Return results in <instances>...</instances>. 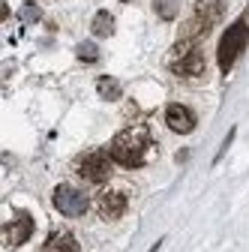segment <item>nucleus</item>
<instances>
[{
	"mask_svg": "<svg viewBox=\"0 0 249 252\" xmlns=\"http://www.w3.org/2000/svg\"><path fill=\"white\" fill-rule=\"evenodd\" d=\"M150 132L144 129V126H129V129H123L111 138L108 144V153L111 159L123 168H141L147 162V153H150Z\"/></svg>",
	"mask_w": 249,
	"mask_h": 252,
	"instance_id": "f257e3e1",
	"label": "nucleus"
},
{
	"mask_svg": "<svg viewBox=\"0 0 249 252\" xmlns=\"http://www.w3.org/2000/svg\"><path fill=\"white\" fill-rule=\"evenodd\" d=\"M246 42H249V24H246V18H237V21L225 30V33H222L219 48H216V63H219L222 72H228V69L234 66V60L243 54Z\"/></svg>",
	"mask_w": 249,
	"mask_h": 252,
	"instance_id": "f03ea898",
	"label": "nucleus"
},
{
	"mask_svg": "<svg viewBox=\"0 0 249 252\" xmlns=\"http://www.w3.org/2000/svg\"><path fill=\"white\" fill-rule=\"evenodd\" d=\"M168 66L180 78H198L204 72V54L192 42H177L174 51L168 54Z\"/></svg>",
	"mask_w": 249,
	"mask_h": 252,
	"instance_id": "7ed1b4c3",
	"label": "nucleus"
},
{
	"mask_svg": "<svg viewBox=\"0 0 249 252\" xmlns=\"http://www.w3.org/2000/svg\"><path fill=\"white\" fill-rule=\"evenodd\" d=\"M216 15H219V0H201L195 6V15L180 27V39L177 42H195L198 36H204L210 30V24L216 21Z\"/></svg>",
	"mask_w": 249,
	"mask_h": 252,
	"instance_id": "20e7f679",
	"label": "nucleus"
},
{
	"mask_svg": "<svg viewBox=\"0 0 249 252\" xmlns=\"http://www.w3.org/2000/svg\"><path fill=\"white\" fill-rule=\"evenodd\" d=\"M54 207H57V213L75 219V216H84V213H87L90 198H87L84 189H78V186H72V183H60V186L54 189Z\"/></svg>",
	"mask_w": 249,
	"mask_h": 252,
	"instance_id": "39448f33",
	"label": "nucleus"
},
{
	"mask_svg": "<svg viewBox=\"0 0 249 252\" xmlns=\"http://www.w3.org/2000/svg\"><path fill=\"white\" fill-rule=\"evenodd\" d=\"M111 153L108 150H90L78 159V174L87 183H105L111 177Z\"/></svg>",
	"mask_w": 249,
	"mask_h": 252,
	"instance_id": "423d86ee",
	"label": "nucleus"
},
{
	"mask_svg": "<svg viewBox=\"0 0 249 252\" xmlns=\"http://www.w3.org/2000/svg\"><path fill=\"white\" fill-rule=\"evenodd\" d=\"M33 216H30L27 210H18L9 222L3 225V240L9 243V246H21V243H27L30 237H33Z\"/></svg>",
	"mask_w": 249,
	"mask_h": 252,
	"instance_id": "0eeeda50",
	"label": "nucleus"
},
{
	"mask_svg": "<svg viewBox=\"0 0 249 252\" xmlns=\"http://www.w3.org/2000/svg\"><path fill=\"white\" fill-rule=\"evenodd\" d=\"M165 123H168L171 132L186 135V132L195 129L198 120H195V111H192V108H186V105H180V102H171V105L165 108Z\"/></svg>",
	"mask_w": 249,
	"mask_h": 252,
	"instance_id": "6e6552de",
	"label": "nucleus"
},
{
	"mask_svg": "<svg viewBox=\"0 0 249 252\" xmlns=\"http://www.w3.org/2000/svg\"><path fill=\"white\" fill-rule=\"evenodd\" d=\"M96 210H99V216L105 222H114V219H120L126 213V195H123L120 189H105L99 195V201H96Z\"/></svg>",
	"mask_w": 249,
	"mask_h": 252,
	"instance_id": "1a4fd4ad",
	"label": "nucleus"
},
{
	"mask_svg": "<svg viewBox=\"0 0 249 252\" xmlns=\"http://www.w3.org/2000/svg\"><path fill=\"white\" fill-rule=\"evenodd\" d=\"M42 252H81V246H78V240L69 231H54L42 243Z\"/></svg>",
	"mask_w": 249,
	"mask_h": 252,
	"instance_id": "9d476101",
	"label": "nucleus"
},
{
	"mask_svg": "<svg viewBox=\"0 0 249 252\" xmlns=\"http://www.w3.org/2000/svg\"><path fill=\"white\" fill-rule=\"evenodd\" d=\"M90 30H93V36L96 39H108L111 33H114V15L111 12H96L93 15V21H90Z\"/></svg>",
	"mask_w": 249,
	"mask_h": 252,
	"instance_id": "9b49d317",
	"label": "nucleus"
},
{
	"mask_svg": "<svg viewBox=\"0 0 249 252\" xmlns=\"http://www.w3.org/2000/svg\"><path fill=\"white\" fill-rule=\"evenodd\" d=\"M96 93L105 99V102H117L120 96H123V87H120V81L117 78H111V75H102L99 81H96Z\"/></svg>",
	"mask_w": 249,
	"mask_h": 252,
	"instance_id": "f8f14e48",
	"label": "nucleus"
},
{
	"mask_svg": "<svg viewBox=\"0 0 249 252\" xmlns=\"http://www.w3.org/2000/svg\"><path fill=\"white\" fill-rule=\"evenodd\" d=\"M153 12H156L162 21H174L177 12H180V3L177 0H153Z\"/></svg>",
	"mask_w": 249,
	"mask_h": 252,
	"instance_id": "ddd939ff",
	"label": "nucleus"
},
{
	"mask_svg": "<svg viewBox=\"0 0 249 252\" xmlns=\"http://www.w3.org/2000/svg\"><path fill=\"white\" fill-rule=\"evenodd\" d=\"M75 57H78L81 63H96V60H99V48H96V42H78Z\"/></svg>",
	"mask_w": 249,
	"mask_h": 252,
	"instance_id": "4468645a",
	"label": "nucleus"
},
{
	"mask_svg": "<svg viewBox=\"0 0 249 252\" xmlns=\"http://www.w3.org/2000/svg\"><path fill=\"white\" fill-rule=\"evenodd\" d=\"M39 18H42V12H39L36 3H24V6H21V21L33 24V21H39Z\"/></svg>",
	"mask_w": 249,
	"mask_h": 252,
	"instance_id": "2eb2a0df",
	"label": "nucleus"
},
{
	"mask_svg": "<svg viewBox=\"0 0 249 252\" xmlns=\"http://www.w3.org/2000/svg\"><path fill=\"white\" fill-rule=\"evenodd\" d=\"M234 135H237V129H228V135H225V141H222V147H219V150H216V156H213V165H216V162H219V159H222V156L228 153V147H231V141H234Z\"/></svg>",
	"mask_w": 249,
	"mask_h": 252,
	"instance_id": "dca6fc26",
	"label": "nucleus"
},
{
	"mask_svg": "<svg viewBox=\"0 0 249 252\" xmlns=\"http://www.w3.org/2000/svg\"><path fill=\"white\" fill-rule=\"evenodd\" d=\"M159 249H162V240H156V243H153V246H150L147 252H159Z\"/></svg>",
	"mask_w": 249,
	"mask_h": 252,
	"instance_id": "f3484780",
	"label": "nucleus"
},
{
	"mask_svg": "<svg viewBox=\"0 0 249 252\" xmlns=\"http://www.w3.org/2000/svg\"><path fill=\"white\" fill-rule=\"evenodd\" d=\"M123 3H135V0H123Z\"/></svg>",
	"mask_w": 249,
	"mask_h": 252,
	"instance_id": "a211bd4d",
	"label": "nucleus"
}]
</instances>
